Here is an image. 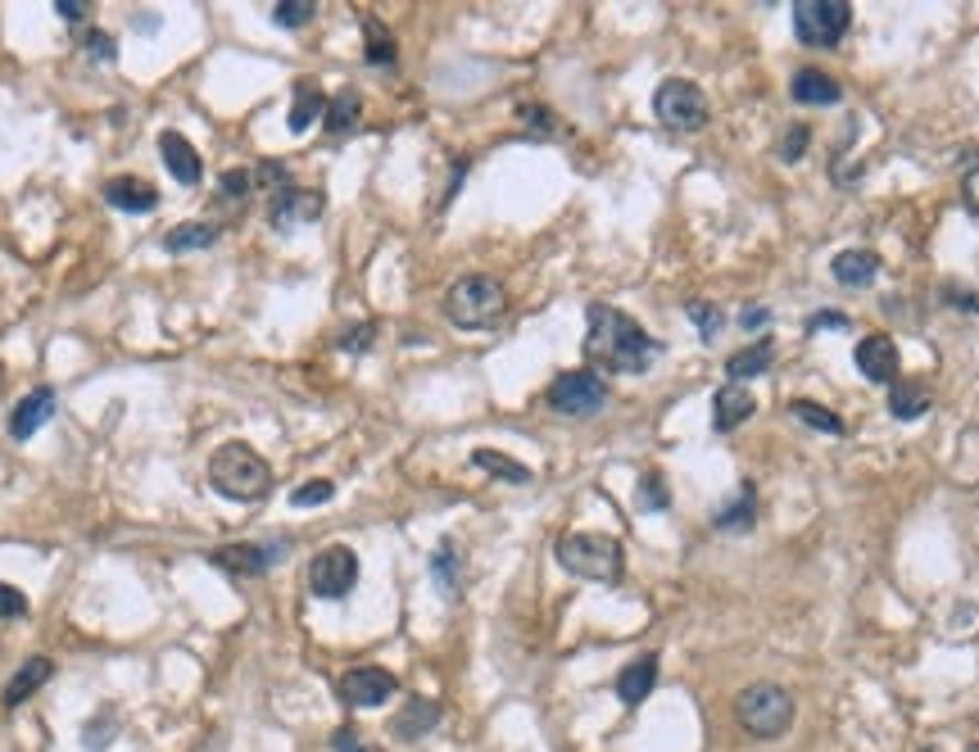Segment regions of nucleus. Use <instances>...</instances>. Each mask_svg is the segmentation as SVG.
<instances>
[{"label":"nucleus","instance_id":"f257e3e1","mask_svg":"<svg viewBox=\"0 0 979 752\" xmlns=\"http://www.w3.org/2000/svg\"><path fill=\"white\" fill-rule=\"evenodd\" d=\"M585 363L594 372H622V376H645L662 358V341L639 327L630 313L590 305L585 313Z\"/></svg>","mask_w":979,"mask_h":752},{"label":"nucleus","instance_id":"f03ea898","mask_svg":"<svg viewBox=\"0 0 979 752\" xmlns=\"http://www.w3.org/2000/svg\"><path fill=\"white\" fill-rule=\"evenodd\" d=\"M209 485L232 504H258L273 490V467L263 463L250 444L228 440V444H218V454L209 458Z\"/></svg>","mask_w":979,"mask_h":752},{"label":"nucleus","instance_id":"7ed1b4c3","mask_svg":"<svg viewBox=\"0 0 979 752\" xmlns=\"http://www.w3.org/2000/svg\"><path fill=\"white\" fill-rule=\"evenodd\" d=\"M558 567L581 580H594V585H617L626 572V553H622V540H613V535L572 531L558 540Z\"/></svg>","mask_w":979,"mask_h":752},{"label":"nucleus","instance_id":"20e7f679","mask_svg":"<svg viewBox=\"0 0 979 752\" xmlns=\"http://www.w3.org/2000/svg\"><path fill=\"white\" fill-rule=\"evenodd\" d=\"M504 305L508 299H504V286L495 277L468 273V277H459L454 286H449L444 318L454 327H463V331H481V327H495L504 318Z\"/></svg>","mask_w":979,"mask_h":752},{"label":"nucleus","instance_id":"39448f33","mask_svg":"<svg viewBox=\"0 0 979 752\" xmlns=\"http://www.w3.org/2000/svg\"><path fill=\"white\" fill-rule=\"evenodd\" d=\"M735 717L752 739H780L789 726H794V694H789L784 685L758 681L735 698Z\"/></svg>","mask_w":979,"mask_h":752},{"label":"nucleus","instance_id":"423d86ee","mask_svg":"<svg viewBox=\"0 0 979 752\" xmlns=\"http://www.w3.org/2000/svg\"><path fill=\"white\" fill-rule=\"evenodd\" d=\"M848 27H853V5H848V0H799V5H794V32H799L803 46L835 51Z\"/></svg>","mask_w":979,"mask_h":752},{"label":"nucleus","instance_id":"0eeeda50","mask_svg":"<svg viewBox=\"0 0 979 752\" xmlns=\"http://www.w3.org/2000/svg\"><path fill=\"white\" fill-rule=\"evenodd\" d=\"M544 399H549L553 412H562V418H594V412L608 403V381L598 372H590V367L558 372Z\"/></svg>","mask_w":979,"mask_h":752},{"label":"nucleus","instance_id":"6e6552de","mask_svg":"<svg viewBox=\"0 0 979 752\" xmlns=\"http://www.w3.org/2000/svg\"><path fill=\"white\" fill-rule=\"evenodd\" d=\"M653 114L671 132H698L707 128V96L685 78H667L653 96Z\"/></svg>","mask_w":979,"mask_h":752},{"label":"nucleus","instance_id":"1a4fd4ad","mask_svg":"<svg viewBox=\"0 0 979 752\" xmlns=\"http://www.w3.org/2000/svg\"><path fill=\"white\" fill-rule=\"evenodd\" d=\"M359 580V557L345 544H327L322 553H314L309 562V589L318 598H345Z\"/></svg>","mask_w":979,"mask_h":752},{"label":"nucleus","instance_id":"9d476101","mask_svg":"<svg viewBox=\"0 0 979 752\" xmlns=\"http://www.w3.org/2000/svg\"><path fill=\"white\" fill-rule=\"evenodd\" d=\"M286 549H290V540H273V544H222V549H213V553H205V557L213 562L218 572L245 580V576H263L268 567H277V562L286 557Z\"/></svg>","mask_w":979,"mask_h":752},{"label":"nucleus","instance_id":"9b49d317","mask_svg":"<svg viewBox=\"0 0 979 752\" xmlns=\"http://www.w3.org/2000/svg\"><path fill=\"white\" fill-rule=\"evenodd\" d=\"M322 209H327V196L314 191V186H282V191H273V200H268V222L277 232H295V228L318 222Z\"/></svg>","mask_w":979,"mask_h":752},{"label":"nucleus","instance_id":"f8f14e48","mask_svg":"<svg viewBox=\"0 0 979 752\" xmlns=\"http://www.w3.org/2000/svg\"><path fill=\"white\" fill-rule=\"evenodd\" d=\"M399 694V681L382 666H354L341 675V703L345 707H382Z\"/></svg>","mask_w":979,"mask_h":752},{"label":"nucleus","instance_id":"ddd939ff","mask_svg":"<svg viewBox=\"0 0 979 752\" xmlns=\"http://www.w3.org/2000/svg\"><path fill=\"white\" fill-rule=\"evenodd\" d=\"M853 358H857V372L866 376V381H876V386L898 381V345L889 341V335H866V341L853 350Z\"/></svg>","mask_w":979,"mask_h":752},{"label":"nucleus","instance_id":"4468645a","mask_svg":"<svg viewBox=\"0 0 979 752\" xmlns=\"http://www.w3.org/2000/svg\"><path fill=\"white\" fill-rule=\"evenodd\" d=\"M55 390L51 386H36L32 395H23L19 403H14V412H10V435L14 440H32L36 431H42L51 418H55Z\"/></svg>","mask_w":979,"mask_h":752},{"label":"nucleus","instance_id":"2eb2a0df","mask_svg":"<svg viewBox=\"0 0 979 752\" xmlns=\"http://www.w3.org/2000/svg\"><path fill=\"white\" fill-rule=\"evenodd\" d=\"M752 412H758V399H752L748 386L726 381V386H717V395H712V427H717L722 435L735 431V427H744Z\"/></svg>","mask_w":979,"mask_h":752},{"label":"nucleus","instance_id":"dca6fc26","mask_svg":"<svg viewBox=\"0 0 979 752\" xmlns=\"http://www.w3.org/2000/svg\"><path fill=\"white\" fill-rule=\"evenodd\" d=\"M440 717H444V707H440L436 698H404V707L395 711V721H391V734L404 739V743H413V739L431 734V730L440 726Z\"/></svg>","mask_w":979,"mask_h":752},{"label":"nucleus","instance_id":"f3484780","mask_svg":"<svg viewBox=\"0 0 979 752\" xmlns=\"http://www.w3.org/2000/svg\"><path fill=\"white\" fill-rule=\"evenodd\" d=\"M160 155H164V168L173 173V181H182V186H200L205 164H200V155H196V145L186 141L182 132H164V136H160Z\"/></svg>","mask_w":979,"mask_h":752},{"label":"nucleus","instance_id":"a211bd4d","mask_svg":"<svg viewBox=\"0 0 979 752\" xmlns=\"http://www.w3.org/2000/svg\"><path fill=\"white\" fill-rule=\"evenodd\" d=\"M105 200L114 204V209H123V213H155L160 209V191L150 181H141V177H114V181H105Z\"/></svg>","mask_w":979,"mask_h":752},{"label":"nucleus","instance_id":"6ab92c4d","mask_svg":"<svg viewBox=\"0 0 979 752\" xmlns=\"http://www.w3.org/2000/svg\"><path fill=\"white\" fill-rule=\"evenodd\" d=\"M712 526H717V531H730V535L752 531V526H758V485L744 480L739 499H730V504H722L717 512H712Z\"/></svg>","mask_w":979,"mask_h":752},{"label":"nucleus","instance_id":"aec40b11","mask_svg":"<svg viewBox=\"0 0 979 752\" xmlns=\"http://www.w3.org/2000/svg\"><path fill=\"white\" fill-rule=\"evenodd\" d=\"M880 254L876 250H839L835 258H831V273H835V281L839 286H871L876 277H880Z\"/></svg>","mask_w":979,"mask_h":752},{"label":"nucleus","instance_id":"412c9836","mask_svg":"<svg viewBox=\"0 0 979 752\" xmlns=\"http://www.w3.org/2000/svg\"><path fill=\"white\" fill-rule=\"evenodd\" d=\"M653 685H658V657L645 653V657H635V662L622 666V675H617V698H622L626 707H639V703L653 694Z\"/></svg>","mask_w":979,"mask_h":752},{"label":"nucleus","instance_id":"4be33fe9","mask_svg":"<svg viewBox=\"0 0 979 752\" xmlns=\"http://www.w3.org/2000/svg\"><path fill=\"white\" fill-rule=\"evenodd\" d=\"M930 403H934V395H930V386H925V381H912V376H898V381L889 386V412H893L898 422H916V418H925Z\"/></svg>","mask_w":979,"mask_h":752},{"label":"nucleus","instance_id":"5701e85b","mask_svg":"<svg viewBox=\"0 0 979 752\" xmlns=\"http://www.w3.org/2000/svg\"><path fill=\"white\" fill-rule=\"evenodd\" d=\"M322 114H327V96H322V87H318L314 78H299V82H295V100H290V114H286L290 132H295V136H299V132H309Z\"/></svg>","mask_w":979,"mask_h":752},{"label":"nucleus","instance_id":"b1692460","mask_svg":"<svg viewBox=\"0 0 979 752\" xmlns=\"http://www.w3.org/2000/svg\"><path fill=\"white\" fill-rule=\"evenodd\" d=\"M789 96H794L799 104H839V82L831 78V73L821 68H799L794 82H789Z\"/></svg>","mask_w":979,"mask_h":752},{"label":"nucleus","instance_id":"393cba45","mask_svg":"<svg viewBox=\"0 0 979 752\" xmlns=\"http://www.w3.org/2000/svg\"><path fill=\"white\" fill-rule=\"evenodd\" d=\"M771 363H776V345L771 341H752L748 350H735L726 358V376L735 386H744V381H752V376H762Z\"/></svg>","mask_w":979,"mask_h":752},{"label":"nucleus","instance_id":"a878e982","mask_svg":"<svg viewBox=\"0 0 979 752\" xmlns=\"http://www.w3.org/2000/svg\"><path fill=\"white\" fill-rule=\"evenodd\" d=\"M51 657H28L19 671H14V681L6 685V707H19V703H28L36 689H42L46 681H51Z\"/></svg>","mask_w":979,"mask_h":752},{"label":"nucleus","instance_id":"bb28decb","mask_svg":"<svg viewBox=\"0 0 979 752\" xmlns=\"http://www.w3.org/2000/svg\"><path fill=\"white\" fill-rule=\"evenodd\" d=\"M359 114H363V100H359V91H354V87H345L341 96H331V100H327L322 128H327L331 136H345V132H354V128H359Z\"/></svg>","mask_w":979,"mask_h":752},{"label":"nucleus","instance_id":"cd10ccee","mask_svg":"<svg viewBox=\"0 0 979 752\" xmlns=\"http://www.w3.org/2000/svg\"><path fill=\"white\" fill-rule=\"evenodd\" d=\"M431 572H436V580H440V589H444L449 598L463 594V553L454 549V540H440V544H436Z\"/></svg>","mask_w":979,"mask_h":752},{"label":"nucleus","instance_id":"c85d7f7f","mask_svg":"<svg viewBox=\"0 0 979 752\" xmlns=\"http://www.w3.org/2000/svg\"><path fill=\"white\" fill-rule=\"evenodd\" d=\"M218 241V228L213 222H182V228H173L164 236V250L168 254H186V250H209Z\"/></svg>","mask_w":979,"mask_h":752},{"label":"nucleus","instance_id":"c756f323","mask_svg":"<svg viewBox=\"0 0 979 752\" xmlns=\"http://www.w3.org/2000/svg\"><path fill=\"white\" fill-rule=\"evenodd\" d=\"M363 36H367L363 59H367V64H376V68H391V64H395V36L386 32V23L367 14V19H363Z\"/></svg>","mask_w":979,"mask_h":752},{"label":"nucleus","instance_id":"7c9ffc66","mask_svg":"<svg viewBox=\"0 0 979 752\" xmlns=\"http://www.w3.org/2000/svg\"><path fill=\"white\" fill-rule=\"evenodd\" d=\"M789 412H794V418H799L803 427H812V431H825V435H844V431H848L839 412L821 408L816 399H794V403H789Z\"/></svg>","mask_w":979,"mask_h":752},{"label":"nucleus","instance_id":"2f4dec72","mask_svg":"<svg viewBox=\"0 0 979 752\" xmlns=\"http://www.w3.org/2000/svg\"><path fill=\"white\" fill-rule=\"evenodd\" d=\"M685 318L698 327V335H703L707 345H712V341H717V335L726 331V313H722L717 305H712V299H690V305H685Z\"/></svg>","mask_w":979,"mask_h":752},{"label":"nucleus","instance_id":"473e14b6","mask_svg":"<svg viewBox=\"0 0 979 752\" xmlns=\"http://www.w3.org/2000/svg\"><path fill=\"white\" fill-rule=\"evenodd\" d=\"M472 467L495 472V476H504V480H513V485H526V480H531V467H521V463L495 454V449H476V454H472Z\"/></svg>","mask_w":979,"mask_h":752},{"label":"nucleus","instance_id":"72a5a7b5","mask_svg":"<svg viewBox=\"0 0 979 752\" xmlns=\"http://www.w3.org/2000/svg\"><path fill=\"white\" fill-rule=\"evenodd\" d=\"M314 14H318L314 0H282V5H273L277 27H305V23H314Z\"/></svg>","mask_w":979,"mask_h":752},{"label":"nucleus","instance_id":"f704fd0d","mask_svg":"<svg viewBox=\"0 0 979 752\" xmlns=\"http://www.w3.org/2000/svg\"><path fill=\"white\" fill-rule=\"evenodd\" d=\"M639 508H645V512L671 508V490H667V480H662L658 472H649L645 480H639Z\"/></svg>","mask_w":979,"mask_h":752},{"label":"nucleus","instance_id":"c9c22d12","mask_svg":"<svg viewBox=\"0 0 979 752\" xmlns=\"http://www.w3.org/2000/svg\"><path fill=\"white\" fill-rule=\"evenodd\" d=\"M807 141H812V128H807V123H794V128L784 132V141H780V159H784V164H799L803 150H807Z\"/></svg>","mask_w":979,"mask_h":752},{"label":"nucleus","instance_id":"e433bc0d","mask_svg":"<svg viewBox=\"0 0 979 752\" xmlns=\"http://www.w3.org/2000/svg\"><path fill=\"white\" fill-rule=\"evenodd\" d=\"M331 495H336L331 480H309V485H299V490L290 495V504L295 508H314V504H331Z\"/></svg>","mask_w":979,"mask_h":752},{"label":"nucleus","instance_id":"4c0bfd02","mask_svg":"<svg viewBox=\"0 0 979 752\" xmlns=\"http://www.w3.org/2000/svg\"><path fill=\"white\" fill-rule=\"evenodd\" d=\"M218 186H222V200H245V196H250V186H254V173H245V168H228Z\"/></svg>","mask_w":979,"mask_h":752},{"label":"nucleus","instance_id":"58836bf2","mask_svg":"<svg viewBox=\"0 0 979 752\" xmlns=\"http://www.w3.org/2000/svg\"><path fill=\"white\" fill-rule=\"evenodd\" d=\"M848 327H853V318L839 313V309H821V313L807 318V335H816V331H848Z\"/></svg>","mask_w":979,"mask_h":752},{"label":"nucleus","instance_id":"ea45409f","mask_svg":"<svg viewBox=\"0 0 979 752\" xmlns=\"http://www.w3.org/2000/svg\"><path fill=\"white\" fill-rule=\"evenodd\" d=\"M14 617H28V598L14 585L0 580V621H14Z\"/></svg>","mask_w":979,"mask_h":752},{"label":"nucleus","instance_id":"a19ab883","mask_svg":"<svg viewBox=\"0 0 979 752\" xmlns=\"http://www.w3.org/2000/svg\"><path fill=\"white\" fill-rule=\"evenodd\" d=\"M82 42H87V55H91V59H105V64H109V59L119 55V51H114V36L100 32V27H91V32L82 36Z\"/></svg>","mask_w":979,"mask_h":752},{"label":"nucleus","instance_id":"79ce46f5","mask_svg":"<svg viewBox=\"0 0 979 752\" xmlns=\"http://www.w3.org/2000/svg\"><path fill=\"white\" fill-rule=\"evenodd\" d=\"M961 204H966V209L979 218V164H975V168L961 177Z\"/></svg>","mask_w":979,"mask_h":752},{"label":"nucleus","instance_id":"37998d69","mask_svg":"<svg viewBox=\"0 0 979 752\" xmlns=\"http://www.w3.org/2000/svg\"><path fill=\"white\" fill-rule=\"evenodd\" d=\"M372 335H376V327H372V322H363V327H354V331H345V341H341V350H350V354H359V350H367V345H372Z\"/></svg>","mask_w":979,"mask_h":752},{"label":"nucleus","instance_id":"c03bdc74","mask_svg":"<svg viewBox=\"0 0 979 752\" xmlns=\"http://www.w3.org/2000/svg\"><path fill=\"white\" fill-rule=\"evenodd\" d=\"M739 327H744V331H762V327H771V309L748 305V309L739 313Z\"/></svg>","mask_w":979,"mask_h":752},{"label":"nucleus","instance_id":"a18cd8bd","mask_svg":"<svg viewBox=\"0 0 979 752\" xmlns=\"http://www.w3.org/2000/svg\"><path fill=\"white\" fill-rule=\"evenodd\" d=\"M109 739H114V734H109V726H100V721H91V726L82 730V748H91V752L109 748Z\"/></svg>","mask_w":979,"mask_h":752},{"label":"nucleus","instance_id":"49530a36","mask_svg":"<svg viewBox=\"0 0 979 752\" xmlns=\"http://www.w3.org/2000/svg\"><path fill=\"white\" fill-rule=\"evenodd\" d=\"M87 10H91L87 0H55V14H59V19H68V23H82V19H87Z\"/></svg>","mask_w":979,"mask_h":752},{"label":"nucleus","instance_id":"de8ad7c7","mask_svg":"<svg viewBox=\"0 0 979 752\" xmlns=\"http://www.w3.org/2000/svg\"><path fill=\"white\" fill-rule=\"evenodd\" d=\"M254 181H258V186H277V191H282V181H286V164H258Z\"/></svg>","mask_w":979,"mask_h":752},{"label":"nucleus","instance_id":"09e8293b","mask_svg":"<svg viewBox=\"0 0 979 752\" xmlns=\"http://www.w3.org/2000/svg\"><path fill=\"white\" fill-rule=\"evenodd\" d=\"M336 752H382V748L359 743V734H354V730H336Z\"/></svg>","mask_w":979,"mask_h":752},{"label":"nucleus","instance_id":"8fccbe9b","mask_svg":"<svg viewBox=\"0 0 979 752\" xmlns=\"http://www.w3.org/2000/svg\"><path fill=\"white\" fill-rule=\"evenodd\" d=\"M944 295H953V305H957V309L979 313V295H966V290H957V286H944Z\"/></svg>","mask_w":979,"mask_h":752},{"label":"nucleus","instance_id":"3c124183","mask_svg":"<svg viewBox=\"0 0 979 752\" xmlns=\"http://www.w3.org/2000/svg\"><path fill=\"white\" fill-rule=\"evenodd\" d=\"M526 123L540 128V132H549V128H553V114H549V109H526Z\"/></svg>","mask_w":979,"mask_h":752},{"label":"nucleus","instance_id":"603ef678","mask_svg":"<svg viewBox=\"0 0 979 752\" xmlns=\"http://www.w3.org/2000/svg\"><path fill=\"white\" fill-rule=\"evenodd\" d=\"M966 752H979V743H970V748H966Z\"/></svg>","mask_w":979,"mask_h":752},{"label":"nucleus","instance_id":"864d4df0","mask_svg":"<svg viewBox=\"0 0 979 752\" xmlns=\"http://www.w3.org/2000/svg\"><path fill=\"white\" fill-rule=\"evenodd\" d=\"M921 752H938V748H921Z\"/></svg>","mask_w":979,"mask_h":752}]
</instances>
